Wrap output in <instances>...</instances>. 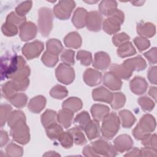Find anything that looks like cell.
<instances>
[{"mask_svg": "<svg viewBox=\"0 0 157 157\" xmlns=\"http://www.w3.org/2000/svg\"><path fill=\"white\" fill-rule=\"evenodd\" d=\"M83 104L80 99L76 97H71L63 102L62 107L63 109L75 112L80 110Z\"/></svg>", "mask_w": 157, "mask_h": 157, "instance_id": "cell-28", "label": "cell"}, {"mask_svg": "<svg viewBox=\"0 0 157 157\" xmlns=\"http://www.w3.org/2000/svg\"><path fill=\"white\" fill-rule=\"evenodd\" d=\"M102 77V74L99 71L89 68L83 74V80L88 86H94L101 83Z\"/></svg>", "mask_w": 157, "mask_h": 157, "instance_id": "cell-14", "label": "cell"}, {"mask_svg": "<svg viewBox=\"0 0 157 157\" xmlns=\"http://www.w3.org/2000/svg\"><path fill=\"white\" fill-rule=\"evenodd\" d=\"M120 119L115 112L109 113L102 120L101 127L102 136L110 140L115 136L120 129Z\"/></svg>", "mask_w": 157, "mask_h": 157, "instance_id": "cell-3", "label": "cell"}, {"mask_svg": "<svg viewBox=\"0 0 157 157\" xmlns=\"http://www.w3.org/2000/svg\"><path fill=\"white\" fill-rule=\"evenodd\" d=\"M140 156H157L156 151L147 147H145L140 150Z\"/></svg>", "mask_w": 157, "mask_h": 157, "instance_id": "cell-58", "label": "cell"}, {"mask_svg": "<svg viewBox=\"0 0 157 157\" xmlns=\"http://www.w3.org/2000/svg\"><path fill=\"white\" fill-rule=\"evenodd\" d=\"M129 39L130 37L128 34L124 33H121L116 34L113 36L112 37V42L115 46L119 47L121 45L128 42Z\"/></svg>", "mask_w": 157, "mask_h": 157, "instance_id": "cell-55", "label": "cell"}, {"mask_svg": "<svg viewBox=\"0 0 157 157\" xmlns=\"http://www.w3.org/2000/svg\"><path fill=\"white\" fill-rule=\"evenodd\" d=\"M109 108L103 104H94L91 109V112L94 120L101 121L109 113Z\"/></svg>", "mask_w": 157, "mask_h": 157, "instance_id": "cell-23", "label": "cell"}, {"mask_svg": "<svg viewBox=\"0 0 157 157\" xmlns=\"http://www.w3.org/2000/svg\"><path fill=\"white\" fill-rule=\"evenodd\" d=\"M110 64L109 55L104 52H99L95 53L93 66L99 70H105Z\"/></svg>", "mask_w": 157, "mask_h": 157, "instance_id": "cell-18", "label": "cell"}, {"mask_svg": "<svg viewBox=\"0 0 157 157\" xmlns=\"http://www.w3.org/2000/svg\"><path fill=\"white\" fill-rule=\"evenodd\" d=\"M18 90L15 82L13 80L7 82L2 86V93L3 96L7 100L10 99L18 93Z\"/></svg>", "mask_w": 157, "mask_h": 157, "instance_id": "cell-29", "label": "cell"}, {"mask_svg": "<svg viewBox=\"0 0 157 157\" xmlns=\"http://www.w3.org/2000/svg\"><path fill=\"white\" fill-rule=\"evenodd\" d=\"M134 43L139 52L146 50L150 45V42L147 39L140 36L135 37L134 39Z\"/></svg>", "mask_w": 157, "mask_h": 157, "instance_id": "cell-54", "label": "cell"}, {"mask_svg": "<svg viewBox=\"0 0 157 157\" xmlns=\"http://www.w3.org/2000/svg\"><path fill=\"white\" fill-rule=\"evenodd\" d=\"M113 94V93L103 86L96 88L92 91V97L93 100L96 101L104 102L109 104H110L112 101Z\"/></svg>", "mask_w": 157, "mask_h": 157, "instance_id": "cell-16", "label": "cell"}, {"mask_svg": "<svg viewBox=\"0 0 157 157\" xmlns=\"http://www.w3.org/2000/svg\"><path fill=\"white\" fill-rule=\"evenodd\" d=\"M104 85L112 90H120L122 86V82L119 77L111 71L105 72L103 77Z\"/></svg>", "mask_w": 157, "mask_h": 157, "instance_id": "cell-15", "label": "cell"}, {"mask_svg": "<svg viewBox=\"0 0 157 157\" xmlns=\"http://www.w3.org/2000/svg\"><path fill=\"white\" fill-rule=\"evenodd\" d=\"M58 140L60 142L61 145L66 148L72 147L74 144L72 136L69 131L63 132V133L58 138Z\"/></svg>", "mask_w": 157, "mask_h": 157, "instance_id": "cell-44", "label": "cell"}, {"mask_svg": "<svg viewBox=\"0 0 157 157\" xmlns=\"http://www.w3.org/2000/svg\"><path fill=\"white\" fill-rule=\"evenodd\" d=\"M117 2L115 1L105 0L101 2L99 6V9L101 14L108 16L113 11L117 9Z\"/></svg>", "mask_w": 157, "mask_h": 157, "instance_id": "cell-32", "label": "cell"}, {"mask_svg": "<svg viewBox=\"0 0 157 157\" xmlns=\"http://www.w3.org/2000/svg\"><path fill=\"white\" fill-rule=\"evenodd\" d=\"M42 61L48 67H53L58 61V56L53 55L47 50L44 53L42 56Z\"/></svg>", "mask_w": 157, "mask_h": 157, "instance_id": "cell-45", "label": "cell"}, {"mask_svg": "<svg viewBox=\"0 0 157 157\" xmlns=\"http://www.w3.org/2000/svg\"><path fill=\"white\" fill-rule=\"evenodd\" d=\"M57 113L55 111L47 109L41 115V122L42 125L46 128L49 126L56 123Z\"/></svg>", "mask_w": 157, "mask_h": 157, "instance_id": "cell-34", "label": "cell"}, {"mask_svg": "<svg viewBox=\"0 0 157 157\" xmlns=\"http://www.w3.org/2000/svg\"><path fill=\"white\" fill-rule=\"evenodd\" d=\"M126 102V96L122 93H114L113 94V99L110 102L111 107L115 109L118 110L124 105Z\"/></svg>", "mask_w": 157, "mask_h": 157, "instance_id": "cell-40", "label": "cell"}, {"mask_svg": "<svg viewBox=\"0 0 157 157\" xmlns=\"http://www.w3.org/2000/svg\"><path fill=\"white\" fill-rule=\"evenodd\" d=\"M87 14V11L82 7L77 8L75 10L72 18V21L77 28H82L85 26Z\"/></svg>", "mask_w": 157, "mask_h": 157, "instance_id": "cell-20", "label": "cell"}, {"mask_svg": "<svg viewBox=\"0 0 157 157\" xmlns=\"http://www.w3.org/2000/svg\"><path fill=\"white\" fill-rule=\"evenodd\" d=\"M117 53L120 57L126 58L135 55L136 51L132 43L127 42L118 47Z\"/></svg>", "mask_w": 157, "mask_h": 157, "instance_id": "cell-33", "label": "cell"}, {"mask_svg": "<svg viewBox=\"0 0 157 157\" xmlns=\"http://www.w3.org/2000/svg\"><path fill=\"white\" fill-rule=\"evenodd\" d=\"M83 155L86 156H99L93 150L91 145L85 146L82 151Z\"/></svg>", "mask_w": 157, "mask_h": 157, "instance_id": "cell-59", "label": "cell"}, {"mask_svg": "<svg viewBox=\"0 0 157 157\" xmlns=\"http://www.w3.org/2000/svg\"><path fill=\"white\" fill-rule=\"evenodd\" d=\"M38 27L40 34L47 37L53 28V13L50 9L42 7L38 11Z\"/></svg>", "mask_w": 157, "mask_h": 157, "instance_id": "cell-5", "label": "cell"}, {"mask_svg": "<svg viewBox=\"0 0 157 157\" xmlns=\"http://www.w3.org/2000/svg\"><path fill=\"white\" fill-rule=\"evenodd\" d=\"M43 50V42L39 40H34L26 44L22 48V53L28 59H32L39 56Z\"/></svg>", "mask_w": 157, "mask_h": 157, "instance_id": "cell-10", "label": "cell"}, {"mask_svg": "<svg viewBox=\"0 0 157 157\" xmlns=\"http://www.w3.org/2000/svg\"><path fill=\"white\" fill-rule=\"evenodd\" d=\"M110 71L115 74L120 78L127 80L131 77L132 75V72L131 71L128 69L123 64H113L110 67Z\"/></svg>", "mask_w": 157, "mask_h": 157, "instance_id": "cell-27", "label": "cell"}, {"mask_svg": "<svg viewBox=\"0 0 157 157\" xmlns=\"http://www.w3.org/2000/svg\"><path fill=\"white\" fill-rule=\"evenodd\" d=\"M64 43L67 47L78 48L82 45V38L77 32H71L64 39Z\"/></svg>", "mask_w": 157, "mask_h": 157, "instance_id": "cell-24", "label": "cell"}, {"mask_svg": "<svg viewBox=\"0 0 157 157\" xmlns=\"http://www.w3.org/2000/svg\"><path fill=\"white\" fill-rule=\"evenodd\" d=\"M6 153L8 156L20 157L23 155V150L22 147L11 142L6 148Z\"/></svg>", "mask_w": 157, "mask_h": 157, "instance_id": "cell-42", "label": "cell"}, {"mask_svg": "<svg viewBox=\"0 0 157 157\" xmlns=\"http://www.w3.org/2000/svg\"><path fill=\"white\" fill-rule=\"evenodd\" d=\"M33 5V2L27 1L21 2L15 8V13L21 17H25V15L30 10Z\"/></svg>", "mask_w": 157, "mask_h": 157, "instance_id": "cell-52", "label": "cell"}, {"mask_svg": "<svg viewBox=\"0 0 157 157\" xmlns=\"http://www.w3.org/2000/svg\"><path fill=\"white\" fill-rule=\"evenodd\" d=\"M74 51L70 50V49H66L64 50L61 55V61L68 65H73L75 63L74 61Z\"/></svg>", "mask_w": 157, "mask_h": 157, "instance_id": "cell-53", "label": "cell"}, {"mask_svg": "<svg viewBox=\"0 0 157 157\" xmlns=\"http://www.w3.org/2000/svg\"><path fill=\"white\" fill-rule=\"evenodd\" d=\"M84 131L89 140H92L99 137L100 134L99 121L94 120H90L86 125Z\"/></svg>", "mask_w": 157, "mask_h": 157, "instance_id": "cell-25", "label": "cell"}, {"mask_svg": "<svg viewBox=\"0 0 157 157\" xmlns=\"http://www.w3.org/2000/svg\"><path fill=\"white\" fill-rule=\"evenodd\" d=\"M102 17L98 11H91L88 13L86 20V26L90 31L98 32L101 30Z\"/></svg>", "mask_w": 157, "mask_h": 157, "instance_id": "cell-11", "label": "cell"}, {"mask_svg": "<svg viewBox=\"0 0 157 157\" xmlns=\"http://www.w3.org/2000/svg\"><path fill=\"white\" fill-rule=\"evenodd\" d=\"M144 56L147 59L148 62L151 64H156V48L153 47L148 52L144 53Z\"/></svg>", "mask_w": 157, "mask_h": 157, "instance_id": "cell-56", "label": "cell"}, {"mask_svg": "<svg viewBox=\"0 0 157 157\" xmlns=\"http://www.w3.org/2000/svg\"><path fill=\"white\" fill-rule=\"evenodd\" d=\"M137 32L142 37H151L156 32L155 26L151 23H139L137 25Z\"/></svg>", "mask_w": 157, "mask_h": 157, "instance_id": "cell-22", "label": "cell"}, {"mask_svg": "<svg viewBox=\"0 0 157 157\" xmlns=\"http://www.w3.org/2000/svg\"><path fill=\"white\" fill-rule=\"evenodd\" d=\"M57 80L65 85L71 83L75 78V72L74 69L68 64L61 63L56 67L55 71Z\"/></svg>", "mask_w": 157, "mask_h": 157, "instance_id": "cell-8", "label": "cell"}, {"mask_svg": "<svg viewBox=\"0 0 157 157\" xmlns=\"http://www.w3.org/2000/svg\"><path fill=\"white\" fill-rule=\"evenodd\" d=\"M46 47L47 52L57 56H58L63 49V47L61 42L56 39H49L47 42Z\"/></svg>", "mask_w": 157, "mask_h": 157, "instance_id": "cell-35", "label": "cell"}, {"mask_svg": "<svg viewBox=\"0 0 157 157\" xmlns=\"http://www.w3.org/2000/svg\"><path fill=\"white\" fill-rule=\"evenodd\" d=\"M13 105L18 108L25 106L28 101L27 96L23 93H17L8 100Z\"/></svg>", "mask_w": 157, "mask_h": 157, "instance_id": "cell-37", "label": "cell"}, {"mask_svg": "<svg viewBox=\"0 0 157 157\" xmlns=\"http://www.w3.org/2000/svg\"><path fill=\"white\" fill-rule=\"evenodd\" d=\"M123 64L131 72L134 71H142L144 70L147 67L146 61L140 56H137L133 58L128 59L124 61Z\"/></svg>", "mask_w": 157, "mask_h": 157, "instance_id": "cell-17", "label": "cell"}, {"mask_svg": "<svg viewBox=\"0 0 157 157\" xmlns=\"http://www.w3.org/2000/svg\"><path fill=\"white\" fill-rule=\"evenodd\" d=\"M0 136H1V147H2L3 146H4L8 142L9 140V137H8V134L7 133V132L3 131V130H1V134H0Z\"/></svg>", "mask_w": 157, "mask_h": 157, "instance_id": "cell-60", "label": "cell"}, {"mask_svg": "<svg viewBox=\"0 0 157 157\" xmlns=\"http://www.w3.org/2000/svg\"><path fill=\"white\" fill-rule=\"evenodd\" d=\"M72 135L74 142L76 145H82L86 143V139L82 132L81 129L77 126L72 128L68 131Z\"/></svg>", "mask_w": 157, "mask_h": 157, "instance_id": "cell-36", "label": "cell"}, {"mask_svg": "<svg viewBox=\"0 0 157 157\" xmlns=\"http://www.w3.org/2000/svg\"><path fill=\"white\" fill-rule=\"evenodd\" d=\"M20 29V37L23 41H28L34 39L37 34V26L31 21H26L23 24Z\"/></svg>", "mask_w": 157, "mask_h": 157, "instance_id": "cell-12", "label": "cell"}, {"mask_svg": "<svg viewBox=\"0 0 157 157\" xmlns=\"http://www.w3.org/2000/svg\"><path fill=\"white\" fill-rule=\"evenodd\" d=\"M26 65L24 58L21 56L6 55L1 58V79L9 77L19 68Z\"/></svg>", "mask_w": 157, "mask_h": 157, "instance_id": "cell-1", "label": "cell"}, {"mask_svg": "<svg viewBox=\"0 0 157 157\" xmlns=\"http://www.w3.org/2000/svg\"><path fill=\"white\" fill-rule=\"evenodd\" d=\"M45 131L47 136L52 140L58 139L63 132L62 127L56 123L46 128Z\"/></svg>", "mask_w": 157, "mask_h": 157, "instance_id": "cell-38", "label": "cell"}, {"mask_svg": "<svg viewBox=\"0 0 157 157\" xmlns=\"http://www.w3.org/2000/svg\"><path fill=\"white\" fill-rule=\"evenodd\" d=\"M142 144L145 147L151 148L155 151L157 150L156 146V135L155 134H148L142 140Z\"/></svg>", "mask_w": 157, "mask_h": 157, "instance_id": "cell-50", "label": "cell"}, {"mask_svg": "<svg viewBox=\"0 0 157 157\" xmlns=\"http://www.w3.org/2000/svg\"><path fill=\"white\" fill-rule=\"evenodd\" d=\"M91 120L89 113L86 111H83L78 113L74 119V123L81 129H84L86 125Z\"/></svg>", "mask_w": 157, "mask_h": 157, "instance_id": "cell-39", "label": "cell"}, {"mask_svg": "<svg viewBox=\"0 0 157 157\" xmlns=\"http://www.w3.org/2000/svg\"><path fill=\"white\" fill-rule=\"evenodd\" d=\"M156 67H151L148 71V78L149 81L153 83L156 84Z\"/></svg>", "mask_w": 157, "mask_h": 157, "instance_id": "cell-57", "label": "cell"}, {"mask_svg": "<svg viewBox=\"0 0 157 157\" xmlns=\"http://www.w3.org/2000/svg\"><path fill=\"white\" fill-rule=\"evenodd\" d=\"M91 145L99 156H115L117 155V151L114 146L104 140H97L92 142Z\"/></svg>", "mask_w": 157, "mask_h": 157, "instance_id": "cell-9", "label": "cell"}, {"mask_svg": "<svg viewBox=\"0 0 157 157\" xmlns=\"http://www.w3.org/2000/svg\"><path fill=\"white\" fill-rule=\"evenodd\" d=\"M75 7V2L71 0L59 1L53 7V13L55 17L59 20H67Z\"/></svg>", "mask_w": 157, "mask_h": 157, "instance_id": "cell-7", "label": "cell"}, {"mask_svg": "<svg viewBox=\"0 0 157 157\" xmlns=\"http://www.w3.org/2000/svg\"><path fill=\"white\" fill-rule=\"evenodd\" d=\"M138 102L142 109L144 111H151L155 107V102L150 98L147 96H142L139 98Z\"/></svg>", "mask_w": 157, "mask_h": 157, "instance_id": "cell-51", "label": "cell"}, {"mask_svg": "<svg viewBox=\"0 0 157 157\" xmlns=\"http://www.w3.org/2000/svg\"><path fill=\"white\" fill-rule=\"evenodd\" d=\"M21 120L26 121V116L24 113L20 110H14L10 113L7 119V123L10 127H12L16 123Z\"/></svg>", "mask_w": 157, "mask_h": 157, "instance_id": "cell-43", "label": "cell"}, {"mask_svg": "<svg viewBox=\"0 0 157 157\" xmlns=\"http://www.w3.org/2000/svg\"><path fill=\"white\" fill-rule=\"evenodd\" d=\"M73 117L74 112L63 109L59 111L57 115V120L64 128H68L71 125Z\"/></svg>", "mask_w": 157, "mask_h": 157, "instance_id": "cell-26", "label": "cell"}, {"mask_svg": "<svg viewBox=\"0 0 157 157\" xmlns=\"http://www.w3.org/2000/svg\"><path fill=\"white\" fill-rule=\"evenodd\" d=\"M10 135L18 144L25 145L30 140L29 129L25 120H21L10 127Z\"/></svg>", "mask_w": 157, "mask_h": 157, "instance_id": "cell-6", "label": "cell"}, {"mask_svg": "<svg viewBox=\"0 0 157 157\" xmlns=\"http://www.w3.org/2000/svg\"><path fill=\"white\" fill-rule=\"evenodd\" d=\"M6 21L10 22V23L16 25L19 28L23 24H24L25 22H26L25 17L19 16L14 12H10L7 15V17L6 18Z\"/></svg>", "mask_w": 157, "mask_h": 157, "instance_id": "cell-49", "label": "cell"}, {"mask_svg": "<svg viewBox=\"0 0 157 157\" xmlns=\"http://www.w3.org/2000/svg\"><path fill=\"white\" fill-rule=\"evenodd\" d=\"M30 75V68L28 66L25 65L19 68L13 74H12L9 78L16 82H21L28 78Z\"/></svg>", "mask_w": 157, "mask_h": 157, "instance_id": "cell-31", "label": "cell"}, {"mask_svg": "<svg viewBox=\"0 0 157 157\" xmlns=\"http://www.w3.org/2000/svg\"><path fill=\"white\" fill-rule=\"evenodd\" d=\"M156 128V120L150 114L144 115L132 131L134 137L137 140H142L147 135L153 132Z\"/></svg>", "mask_w": 157, "mask_h": 157, "instance_id": "cell-2", "label": "cell"}, {"mask_svg": "<svg viewBox=\"0 0 157 157\" xmlns=\"http://www.w3.org/2000/svg\"><path fill=\"white\" fill-rule=\"evenodd\" d=\"M12 107L9 104H3L0 107V124L1 126H3L7 121L9 116L12 111Z\"/></svg>", "mask_w": 157, "mask_h": 157, "instance_id": "cell-46", "label": "cell"}, {"mask_svg": "<svg viewBox=\"0 0 157 157\" xmlns=\"http://www.w3.org/2000/svg\"><path fill=\"white\" fill-rule=\"evenodd\" d=\"M121 125L124 128H131L136 121L134 115L128 110H122L119 112Z\"/></svg>", "mask_w": 157, "mask_h": 157, "instance_id": "cell-30", "label": "cell"}, {"mask_svg": "<svg viewBox=\"0 0 157 157\" xmlns=\"http://www.w3.org/2000/svg\"><path fill=\"white\" fill-rule=\"evenodd\" d=\"M77 59L84 66H89L92 63V55L90 52L79 50L77 54Z\"/></svg>", "mask_w": 157, "mask_h": 157, "instance_id": "cell-48", "label": "cell"}, {"mask_svg": "<svg viewBox=\"0 0 157 157\" xmlns=\"http://www.w3.org/2000/svg\"><path fill=\"white\" fill-rule=\"evenodd\" d=\"M18 27L16 25L6 21L4 23L1 28L2 33L7 36H15L18 31Z\"/></svg>", "mask_w": 157, "mask_h": 157, "instance_id": "cell-47", "label": "cell"}, {"mask_svg": "<svg viewBox=\"0 0 157 157\" xmlns=\"http://www.w3.org/2000/svg\"><path fill=\"white\" fill-rule=\"evenodd\" d=\"M46 104V99L43 96L39 95L33 98L28 103V109L33 113L40 112Z\"/></svg>", "mask_w": 157, "mask_h": 157, "instance_id": "cell-21", "label": "cell"}, {"mask_svg": "<svg viewBox=\"0 0 157 157\" xmlns=\"http://www.w3.org/2000/svg\"><path fill=\"white\" fill-rule=\"evenodd\" d=\"M67 90L64 86L60 85H55L50 91V96L57 99H62L64 98L67 96Z\"/></svg>", "mask_w": 157, "mask_h": 157, "instance_id": "cell-41", "label": "cell"}, {"mask_svg": "<svg viewBox=\"0 0 157 157\" xmlns=\"http://www.w3.org/2000/svg\"><path fill=\"white\" fill-rule=\"evenodd\" d=\"M131 91L136 94H144L147 89L148 83L145 79L141 77H135L129 83Z\"/></svg>", "mask_w": 157, "mask_h": 157, "instance_id": "cell-19", "label": "cell"}, {"mask_svg": "<svg viewBox=\"0 0 157 157\" xmlns=\"http://www.w3.org/2000/svg\"><path fill=\"white\" fill-rule=\"evenodd\" d=\"M148 94L155 100H156V88L155 87V86H151L150 90H149Z\"/></svg>", "mask_w": 157, "mask_h": 157, "instance_id": "cell-62", "label": "cell"}, {"mask_svg": "<svg viewBox=\"0 0 157 157\" xmlns=\"http://www.w3.org/2000/svg\"><path fill=\"white\" fill-rule=\"evenodd\" d=\"M107 17L103 22V30L108 34H113L120 30L121 25L123 24L124 19V13L117 9Z\"/></svg>", "mask_w": 157, "mask_h": 157, "instance_id": "cell-4", "label": "cell"}, {"mask_svg": "<svg viewBox=\"0 0 157 157\" xmlns=\"http://www.w3.org/2000/svg\"><path fill=\"white\" fill-rule=\"evenodd\" d=\"M114 147L117 151L120 153L129 150L133 146V140L127 134H122L118 136L114 140Z\"/></svg>", "mask_w": 157, "mask_h": 157, "instance_id": "cell-13", "label": "cell"}, {"mask_svg": "<svg viewBox=\"0 0 157 157\" xmlns=\"http://www.w3.org/2000/svg\"><path fill=\"white\" fill-rule=\"evenodd\" d=\"M44 156H60L59 154H58L56 152L53 151H47L46 152Z\"/></svg>", "mask_w": 157, "mask_h": 157, "instance_id": "cell-63", "label": "cell"}, {"mask_svg": "<svg viewBox=\"0 0 157 157\" xmlns=\"http://www.w3.org/2000/svg\"><path fill=\"white\" fill-rule=\"evenodd\" d=\"M124 156H140V150L137 148H134L131 149L128 153H127Z\"/></svg>", "mask_w": 157, "mask_h": 157, "instance_id": "cell-61", "label": "cell"}]
</instances>
